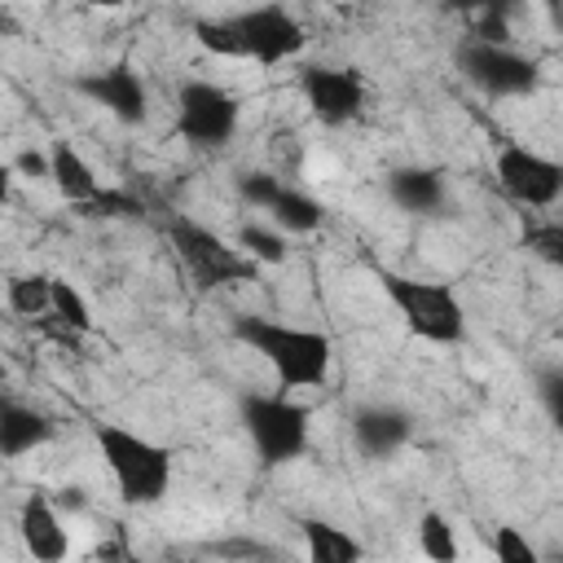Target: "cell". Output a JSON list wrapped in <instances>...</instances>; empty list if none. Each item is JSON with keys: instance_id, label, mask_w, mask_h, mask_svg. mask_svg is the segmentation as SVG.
Segmentation results:
<instances>
[{"instance_id": "cell-34", "label": "cell", "mask_w": 563, "mask_h": 563, "mask_svg": "<svg viewBox=\"0 0 563 563\" xmlns=\"http://www.w3.org/2000/svg\"><path fill=\"white\" fill-rule=\"evenodd\" d=\"M97 9H119V4H128V0H92Z\"/></svg>"}, {"instance_id": "cell-8", "label": "cell", "mask_w": 563, "mask_h": 563, "mask_svg": "<svg viewBox=\"0 0 563 563\" xmlns=\"http://www.w3.org/2000/svg\"><path fill=\"white\" fill-rule=\"evenodd\" d=\"M457 66L488 97H528L537 88V62L523 53H510L506 44L466 40L457 48Z\"/></svg>"}, {"instance_id": "cell-28", "label": "cell", "mask_w": 563, "mask_h": 563, "mask_svg": "<svg viewBox=\"0 0 563 563\" xmlns=\"http://www.w3.org/2000/svg\"><path fill=\"white\" fill-rule=\"evenodd\" d=\"M537 391H541V405H545V413L559 422V418H563V369H559V365L541 369V378H537Z\"/></svg>"}, {"instance_id": "cell-26", "label": "cell", "mask_w": 563, "mask_h": 563, "mask_svg": "<svg viewBox=\"0 0 563 563\" xmlns=\"http://www.w3.org/2000/svg\"><path fill=\"white\" fill-rule=\"evenodd\" d=\"M242 198L251 202V207H264L268 211V202L277 198V189H282V176H268V172H246L242 176Z\"/></svg>"}, {"instance_id": "cell-35", "label": "cell", "mask_w": 563, "mask_h": 563, "mask_svg": "<svg viewBox=\"0 0 563 563\" xmlns=\"http://www.w3.org/2000/svg\"><path fill=\"white\" fill-rule=\"evenodd\" d=\"M0 383H4V369H0Z\"/></svg>"}, {"instance_id": "cell-19", "label": "cell", "mask_w": 563, "mask_h": 563, "mask_svg": "<svg viewBox=\"0 0 563 563\" xmlns=\"http://www.w3.org/2000/svg\"><path fill=\"white\" fill-rule=\"evenodd\" d=\"M4 299H9V308L18 317H40V312H48V277L44 273H18V277H9Z\"/></svg>"}, {"instance_id": "cell-12", "label": "cell", "mask_w": 563, "mask_h": 563, "mask_svg": "<svg viewBox=\"0 0 563 563\" xmlns=\"http://www.w3.org/2000/svg\"><path fill=\"white\" fill-rule=\"evenodd\" d=\"M352 435H356L365 457L383 462V457H391V453H400L409 444L413 418L405 409H396V405H361L352 413Z\"/></svg>"}, {"instance_id": "cell-30", "label": "cell", "mask_w": 563, "mask_h": 563, "mask_svg": "<svg viewBox=\"0 0 563 563\" xmlns=\"http://www.w3.org/2000/svg\"><path fill=\"white\" fill-rule=\"evenodd\" d=\"M13 167H18L22 176L40 180V176H48V154H44V150H22V154L13 158Z\"/></svg>"}, {"instance_id": "cell-1", "label": "cell", "mask_w": 563, "mask_h": 563, "mask_svg": "<svg viewBox=\"0 0 563 563\" xmlns=\"http://www.w3.org/2000/svg\"><path fill=\"white\" fill-rule=\"evenodd\" d=\"M233 339H242L282 378V387H321L330 378L334 347L321 330L286 325V321H273V317H238Z\"/></svg>"}, {"instance_id": "cell-2", "label": "cell", "mask_w": 563, "mask_h": 563, "mask_svg": "<svg viewBox=\"0 0 563 563\" xmlns=\"http://www.w3.org/2000/svg\"><path fill=\"white\" fill-rule=\"evenodd\" d=\"M97 435V449L114 475V488H119V501L123 506H158L167 497V484H172V453L119 422H97L92 427Z\"/></svg>"}, {"instance_id": "cell-23", "label": "cell", "mask_w": 563, "mask_h": 563, "mask_svg": "<svg viewBox=\"0 0 563 563\" xmlns=\"http://www.w3.org/2000/svg\"><path fill=\"white\" fill-rule=\"evenodd\" d=\"M194 35H198V44H202L207 53H216V57H242V44H238V35H233V22L198 18V22H194Z\"/></svg>"}, {"instance_id": "cell-4", "label": "cell", "mask_w": 563, "mask_h": 563, "mask_svg": "<svg viewBox=\"0 0 563 563\" xmlns=\"http://www.w3.org/2000/svg\"><path fill=\"white\" fill-rule=\"evenodd\" d=\"M242 427L264 466H286L308 449V409L286 396H242Z\"/></svg>"}, {"instance_id": "cell-36", "label": "cell", "mask_w": 563, "mask_h": 563, "mask_svg": "<svg viewBox=\"0 0 563 563\" xmlns=\"http://www.w3.org/2000/svg\"><path fill=\"white\" fill-rule=\"evenodd\" d=\"M0 462H4V457H0Z\"/></svg>"}, {"instance_id": "cell-25", "label": "cell", "mask_w": 563, "mask_h": 563, "mask_svg": "<svg viewBox=\"0 0 563 563\" xmlns=\"http://www.w3.org/2000/svg\"><path fill=\"white\" fill-rule=\"evenodd\" d=\"M523 242H528V251H537L545 264H563V229L550 220V224H532L528 233H523Z\"/></svg>"}, {"instance_id": "cell-21", "label": "cell", "mask_w": 563, "mask_h": 563, "mask_svg": "<svg viewBox=\"0 0 563 563\" xmlns=\"http://www.w3.org/2000/svg\"><path fill=\"white\" fill-rule=\"evenodd\" d=\"M48 312H53L62 325H70V330H88V325H92V312H88L84 295H79L70 282H62V277H48Z\"/></svg>"}, {"instance_id": "cell-32", "label": "cell", "mask_w": 563, "mask_h": 563, "mask_svg": "<svg viewBox=\"0 0 563 563\" xmlns=\"http://www.w3.org/2000/svg\"><path fill=\"white\" fill-rule=\"evenodd\" d=\"M9 180H13V176H9V167H4V163H0V202H4V198H9Z\"/></svg>"}, {"instance_id": "cell-6", "label": "cell", "mask_w": 563, "mask_h": 563, "mask_svg": "<svg viewBox=\"0 0 563 563\" xmlns=\"http://www.w3.org/2000/svg\"><path fill=\"white\" fill-rule=\"evenodd\" d=\"M176 132L198 150H220L238 132V97L211 79H189L176 97Z\"/></svg>"}, {"instance_id": "cell-18", "label": "cell", "mask_w": 563, "mask_h": 563, "mask_svg": "<svg viewBox=\"0 0 563 563\" xmlns=\"http://www.w3.org/2000/svg\"><path fill=\"white\" fill-rule=\"evenodd\" d=\"M268 216H273L286 233H312V229H321L325 207H321L317 198H308V194H299V189L282 185V189H277V198L268 202Z\"/></svg>"}, {"instance_id": "cell-27", "label": "cell", "mask_w": 563, "mask_h": 563, "mask_svg": "<svg viewBox=\"0 0 563 563\" xmlns=\"http://www.w3.org/2000/svg\"><path fill=\"white\" fill-rule=\"evenodd\" d=\"M84 207H92L97 216H141V202L123 189H97V198L84 202Z\"/></svg>"}, {"instance_id": "cell-11", "label": "cell", "mask_w": 563, "mask_h": 563, "mask_svg": "<svg viewBox=\"0 0 563 563\" xmlns=\"http://www.w3.org/2000/svg\"><path fill=\"white\" fill-rule=\"evenodd\" d=\"M299 92L308 101V110L321 123H347L361 114L365 106V84L356 70H339V66H308L299 75Z\"/></svg>"}, {"instance_id": "cell-7", "label": "cell", "mask_w": 563, "mask_h": 563, "mask_svg": "<svg viewBox=\"0 0 563 563\" xmlns=\"http://www.w3.org/2000/svg\"><path fill=\"white\" fill-rule=\"evenodd\" d=\"M233 22V35L242 44V57L260 62V66H277V62H290L303 53L308 35L299 26L295 13H286L282 4H260V9H246Z\"/></svg>"}, {"instance_id": "cell-16", "label": "cell", "mask_w": 563, "mask_h": 563, "mask_svg": "<svg viewBox=\"0 0 563 563\" xmlns=\"http://www.w3.org/2000/svg\"><path fill=\"white\" fill-rule=\"evenodd\" d=\"M48 180H53L57 194L70 198V202H92L97 189H101L97 172L84 163V154H79L70 141H53V145H48Z\"/></svg>"}, {"instance_id": "cell-29", "label": "cell", "mask_w": 563, "mask_h": 563, "mask_svg": "<svg viewBox=\"0 0 563 563\" xmlns=\"http://www.w3.org/2000/svg\"><path fill=\"white\" fill-rule=\"evenodd\" d=\"M475 40H484V44H506V40H510V22H506V13H497V9H479Z\"/></svg>"}, {"instance_id": "cell-24", "label": "cell", "mask_w": 563, "mask_h": 563, "mask_svg": "<svg viewBox=\"0 0 563 563\" xmlns=\"http://www.w3.org/2000/svg\"><path fill=\"white\" fill-rule=\"evenodd\" d=\"M493 559H501V563H537V550L528 545V537L519 528H497L493 532Z\"/></svg>"}, {"instance_id": "cell-22", "label": "cell", "mask_w": 563, "mask_h": 563, "mask_svg": "<svg viewBox=\"0 0 563 563\" xmlns=\"http://www.w3.org/2000/svg\"><path fill=\"white\" fill-rule=\"evenodd\" d=\"M238 246L255 260V264H282L286 260V238L277 229H264V224H242L238 229Z\"/></svg>"}, {"instance_id": "cell-17", "label": "cell", "mask_w": 563, "mask_h": 563, "mask_svg": "<svg viewBox=\"0 0 563 563\" xmlns=\"http://www.w3.org/2000/svg\"><path fill=\"white\" fill-rule=\"evenodd\" d=\"M299 532H303V545H308V554L317 563H352V559L365 554L352 532H343V528H334L325 519H303Z\"/></svg>"}, {"instance_id": "cell-13", "label": "cell", "mask_w": 563, "mask_h": 563, "mask_svg": "<svg viewBox=\"0 0 563 563\" xmlns=\"http://www.w3.org/2000/svg\"><path fill=\"white\" fill-rule=\"evenodd\" d=\"M18 532H22V545L31 559L40 563H62L70 554V537L57 519V506L44 497V493H31L18 510Z\"/></svg>"}, {"instance_id": "cell-20", "label": "cell", "mask_w": 563, "mask_h": 563, "mask_svg": "<svg viewBox=\"0 0 563 563\" xmlns=\"http://www.w3.org/2000/svg\"><path fill=\"white\" fill-rule=\"evenodd\" d=\"M418 545H422V554L435 559V563H453V559H457V532H453V523H449L440 510H427V515L418 519Z\"/></svg>"}, {"instance_id": "cell-31", "label": "cell", "mask_w": 563, "mask_h": 563, "mask_svg": "<svg viewBox=\"0 0 563 563\" xmlns=\"http://www.w3.org/2000/svg\"><path fill=\"white\" fill-rule=\"evenodd\" d=\"M66 510H84L88 506V497H84V488H62V497H57Z\"/></svg>"}, {"instance_id": "cell-3", "label": "cell", "mask_w": 563, "mask_h": 563, "mask_svg": "<svg viewBox=\"0 0 563 563\" xmlns=\"http://www.w3.org/2000/svg\"><path fill=\"white\" fill-rule=\"evenodd\" d=\"M383 295L396 303L400 321L427 339V343H462L466 334V312L453 286L427 282V277H405V273H383Z\"/></svg>"}, {"instance_id": "cell-10", "label": "cell", "mask_w": 563, "mask_h": 563, "mask_svg": "<svg viewBox=\"0 0 563 563\" xmlns=\"http://www.w3.org/2000/svg\"><path fill=\"white\" fill-rule=\"evenodd\" d=\"M79 97H88L92 106H101L106 114H114L119 123H145L150 114V97H145V84L141 75L132 70V62H114V66H101V70H88V75H75L70 84Z\"/></svg>"}, {"instance_id": "cell-14", "label": "cell", "mask_w": 563, "mask_h": 563, "mask_svg": "<svg viewBox=\"0 0 563 563\" xmlns=\"http://www.w3.org/2000/svg\"><path fill=\"white\" fill-rule=\"evenodd\" d=\"M387 194L409 216H435L444 202V180L431 167H396L387 172Z\"/></svg>"}, {"instance_id": "cell-9", "label": "cell", "mask_w": 563, "mask_h": 563, "mask_svg": "<svg viewBox=\"0 0 563 563\" xmlns=\"http://www.w3.org/2000/svg\"><path fill=\"white\" fill-rule=\"evenodd\" d=\"M497 185L523 207H554L563 194V167L528 145L497 150Z\"/></svg>"}, {"instance_id": "cell-5", "label": "cell", "mask_w": 563, "mask_h": 563, "mask_svg": "<svg viewBox=\"0 0 563 563\" xmlns=\"http://www.w3.org/2000/svg\"><path fill=\"white\" fill-rule=\"evenodd\" d=\"M167 238L176 246V255L185 260V268L202 282V286H229V282H251L255 277V260L238 246H229L220 233L202 229L189 216H172L167 220Z\"/></svg>"}, {"instance_id": "cell-33", "label": "cell", "mask_w": 563, "mask_h": 563, "mask_svg": "<svg viewBox=\"0 0 563 563\" xmlns=\"http://www.w3.org/2000/svg\"><path fill=\"white\" fill-rule=\"evenodd\" d=\"M449 4H453V9H479L484 0H449Z\"/></svg>"}, {"instance_id": "cell-15", "label": "cell", "mask_w": 563, "mask_h": 563, "mask_svg": "<svg viewBox=\"0 0 563 563\" xmlns=\"http://www.w3.org/2000/svg\"><path fill=\"white\" fill-rule=\"evenodd\" d=\"M53 435V422L18 400H0V457H22Z\"/></svg>"}]
</instances>
